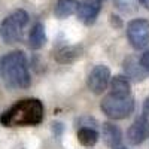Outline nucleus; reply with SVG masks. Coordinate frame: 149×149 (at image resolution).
I'll return each instance as SVG.
<instances>
[{
	"instance_id": "nucleus-1",
	"label": "nucleus",
	"mask_w": 149,
	"mask_h": 149,
	"mask_svg": "<svg viewBox=\"0 0 149 149\" xmlns=\"http://www.w3.org/2000/svg\"><path fill=\"white\" fill-rule=\"evenodd\" d=\"M0 73L9 88H27L31 82L27 58L21 51H12L2 57Z\"/></svg>"
},
{
	"instance_id": "nucleus-2",
	"label": "nucleus",
	"mask_w": 149,
	"mask_h": 149,
	"mask_svg": "<svg viewBox=\"0 0 149 149\" xmlns=\"http://www.w3.org/2000/svg\"><path fill=\"white\" fill-rule=\"evenodd\" d=\"M43 119V104L37 98H27L14 104L0 116L6 127L12 125H37Z\"/></svg>"
},
{
	"instance_id": "nucleus-3",
	"label": "nucleus",
	"mask_w": 149,
	"mask_h": 149,
	"mask_svg": "<svg viewBox=\"0 0 149 149\" xmlns=\"http://www.w3.org/2000/svg\"><path fill=\"white\" fill-rule=\"evenodd\" d=\"M29 22V14L22 9L15 12L5 18V21L0 26V37L5 43H17L22 39V29Z\"/></svg>"
},
{
	"instance_id": "nucleus-4",
	"label": "nucleus",
	"mask_w": 149,
	"mask_h": 149,
	"mask_svg": "<svg viewBox=\"0 0 149 149\" xmlns=\"http://www.w3.org/2000/svg\"><path fill=\"white\" fill-rule=\"evenodd\" d=\"M103 113L110 119H125L134 110V100L131 95L119 97L115 94H107L100 104Z\"/></svg>"
},
{
	"instance_id": "nucleus-5",
	"label": "nucleus",
	"mask_w": 149,
	"mask_h": 149,
	"mask_svg": "<svg viewBox=\"0 0 149 149\" xmlns=\"http://www.w3.org/2000/svg\"><path fill=\"white\" fill-rule=\"evenodd\" d=\"M127 37L134 49H143L149 43V21L145 18H137L128 22Z\"/></svg>"
},
{
	"instance_id": "nucleus-6",
	"label": "nucleus",
	"mask_w": 149,
	"mask_h": 149,
	"mask_svg": "<svg viewBox=\"0 0 149 149\" xmlns=\"http://www.w3.org/2000/svg\"><path fill=\"white\" fill-rule=\"evenodd\" d=\"M110 82V70L107 66H103V64H98L95 66L91 73L88 74V88L94 93V94H102Z\"/></svg>"
},
{
	"instance_id": "nucleus-7",
	"label": "nucleus",
	"mask_w": 149,
	"mask_h": 149,
	"mask_svg": "<svg viewBox=\"0 0 149 149\" xmlns=\"http://www.w3.org/2000/svg\"><path fill=\"white\" fill-rule=\"evenodd\" d=\"M100 9H102L100 0H84V2H81L78 5L76 17L84 24L91 26V24H94L98 14H100Z\"/></svg>"
},
{
	"instance_id": "nucleus-8",
	"label": "nucleus",
	"mask_w": 149,
	"mask_h": 149,
	"mask_svg": "<svg viewBox=\"0 0 149 149\" xmlns=\"http://www.w3.org/2000/svg\"><path fill=\"white\" fill-rule=\"evenodd\" d=\"M146 137H149V121L145 116H140L130 125L127 131V140L130 145L137 146L143 143Z\"/></svg>"
},
{
	"instance_id": "nucleus-9",
	"label": "nucleus",
	"mask_w": 149,
	"mask_h": 149,
	"mask_svg": "<svg viewBox=\"0 0 149 149\" xmlns=\"http://www.w3.org/2000/svg\"><path fill=\"white\" fill-rule=\"evenodd\" d=\"M124 72L127 74V79L134 81V82H142L148 76V72L142 67L140 60H137L134 55H130L124 60Z\"/></svg>"
},
{
	"instance_id": "nucleus-10",
	"label": "nucleus",
	"mask_w": 149,
	"mask_h": 149,
	"mask_svg": "<svg viewBox=\"0 0 149 149\" xmlns=\"http://www.w3.org/2000/svg\"><path fill=\"white\" fill-rule=\"evenodd\" d=\"M102 136H103V140L107 146H112V148H116L119 146L121 143V139H122V134H121V130L112 122H104L102 125Z\"/></svg>"
},
{
	"instance_id": "nucleus-11",
	"label": "nucleus",
	"mask_w": 149,
	"mask_h": 149,
	"mask_svg": "<svg viewBox=\"0 0 149 149\" xmlns=\"http://www.w3.org/2000/svg\"><path fill=\"white\" fill-rule=\"evenodd\" d=\"M79 2L78 0H57L55 8H54V14L57 18L64 19L73 14H76Z\"/></svg>"
},
{
	"instance_id": "nucleus-12",
	"label": "nucleus",
	"mask_w": 149,
	"mask_h": 149,
	"mask_svg": "<svg viewBox=\"0 0 149 149\" xmlns=\"http://www.w3.org/2000/svg\"><path fill=\"white\" fill-rule=\"evenodd\" d=\"M131 93V85L130 81L127 79V76H122V74H118V76L112 78L110 81V94H115L119 97H127Z\"/></svg>"
},
{
	"instance_id": "nucleus-13",
	"label": "nucleus",
	"mask_w": 149,
	"mask_h": 149,
	"mask_svg": "<svg viewBox=\"0 0 149 149\" xmlns=\"http://www.w3.org/2000/svg\"><path fill=\"white\" fill-rule=\"evenodd\" d=\"M46 43V34H45V27L43 24L37 22L33 26L30 36H29V46L31 49H40Z\"/></svg>"
},
{
	"instance_id": "nucleus-14",
	"label": "nucleus",
	"mask_w": 149,
	"mask_h": 149,
	"mask_svg": "<svg viewBox=\"0 0 149 149\" xmlns=\"http://www.w3.org/2000/svg\"><path fill=\"white\" fill-rule=\"evenodd\" d=\"M78 57H81V48L79 46H64L55 54V60L58 63H72Z\"/></svg>"
},
{
	"instance_id": "nucleus-15",
	"label": "nucleus",
	"mask_w": 149,
	"mask_h": 149,
	"mask_svg": "<svg viewBox=\"0 0 149 149\" xmlns=\"http://www.w3.org/2000/svg\"><path fill=\"white\" fill-rule=\"evenodd\" d=\"M78 140L84 146H94L98 140V133L95 128H79L78 130Z\"/></svg>"
},
{
	"instance_id": "nucleus-16",
	"label": "nucleus",
	"mask_w": 149,
	"mask_h": 149,
	"mask_svg": "<svg viewBox=\"0 0 149 149\" xmlns=\"http://www.w3.org/2000/svg\"><path fill=\"white\" fill-rule=\"evenodd\" d=\"M113 3L116 6V9H119L121 12H133L139 5V0H113Z\"/></svg>"
},
{
	"instance_id": "nucleus-17",
	"label": "nucleus",
	"mask_w": 149,
	"mask_h": 149,
	"mask_svg": "<svg viewBox=\"0 0 149 149\" xmlns=\"http://www.w3.org/2000/svg\"><path fill=\"white\" fill-rule=\"evenodd\" d=\"M78 124H81V127L79 128H94V125H95V119H93V118H90V116H82V118H79L78 119Z\"/></svg>"
},
{
	"instance_id": "nucleus-18",
	"label": "nucleus",
	"mask_w": 149,
	"mask_h": 149,
	"mask_svg": "<svg viewBox=\"0 0 149 149\" xmlns=\"http://www.w3.org/2000/svg\"><path fill=\"white\" fill-rule=\"evenodd\" d=\"M140 64H142V67L149 73V48L142 54V57H140Z\"/></svg>"
},
{
	"instance_id": "nucleus-19",
	"label": "nucleus",
	"mask_w": 149,
	"mask_h": 149,
	"mask_svg": "<svg viewBox=\"0 0 149 149\" xmlns=\"http://www.w3.org/2000/svg\"><path fill=\"white\" fill-rule=\"evenodd\" d=\"M110 24H112V26H116V27H121V26H122L121 19H119L116 15H110Z\"/></svg>"
},
{
	"instance_id": "nucleus-20",
	"label": "nucleus",
	"mask_w": 149,
	"mask_h": 149,
	"mask_svg": "<svg viewBox=\"0 0 149 149\" xmlns=\"http://www.w3.org/2000/svg\"><path fill=\"white\" fill-rule=\"evenodd\" d=\"M143 113H145V118H149V97L143 103Z\"/></svg>"
},
{
	"instance_id": "nucleus-21",
	"label": "nucleus",
	"mask_w": 149,
	"mask_h": 149,
	"mask_svg": "<svg viewBox=\"0 0 149 149\" xmlns=\"http://www.w3.org/2000/svg\"><path fill=\"white\" fill-rule=\"evenodd\" d=\"M52 130H54L55 134H60L61 130H63V125H61L60 122H54V124H52Z\"/></svg>"
},
{
	"instance_id": "nucleus-22",
	"label": "nucleus",
	"mask_w": 149,
	"mask_h": 149,
	"mask_svg": "<svg viewBox=\"0 0 149 149\" xmlns=\"http://www.w3.org/2000/svg\"><path fill=\"white\" fill-rule=\"evenodd\" d=\"M139 2H140V3H142V5H143V6L148 9V10H149V0H139Z\"/></svg>"
},
{
	"instance_id": "nucleus-23",
	"label": "nucleus",
	"mask_w": 149,
	"mask_h": 149,
	"mask_svg": "<svg viewBox=\"0 0 149 149\" xmlns=\"http://www.w3.org/2000/svg\"><path fill=\"white\" fill-rule=\"evenodd\" d=\"M113 149H127V148H124V146H116V148H113Z\"/></svg>"
}]
</instances>
